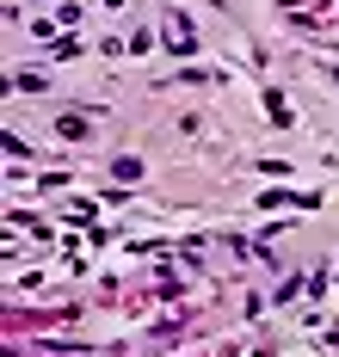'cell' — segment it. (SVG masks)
<instances>
[{
	"mask_svg": "<svg viewBox=\"0 0 339 357\" xmlns=\"http://www.w3.org/2000/svg\"><path fill=\"white\" fill-rule=\"evenodd\" d=\"M56 136H62V142H86L93 130H86V117H80V111H68V117H56Z\"/></svg>",
	"mask_w": 339,
	"mask_h": 357,
	"instance_id": "1",
	"label": "cell"
},
{
	"mask_svg": "<svg viewBox=\"0 0 339 357\" xmlns=\"http://www.w3.org/2000/svg\"><path fill=\"white\" fill-rule=\"evenodd\" d=\"M13 86H19V93H43V86H50V80H43L38 68H19V74H13Z\"/></svg>",
	"mask_w": 339,
	"mask_h": 357,
	"instance_id": "2",
	"label": "cell"
},
{
	"mask_svg": "<svg viewBox=\"0 0 339 357\" xmlns=\"http://www.w3.org/2000/svg\"><path fill=\"white\" fill-rule=\"evenodd\" d=\"M112 173H117V178H142V160H130V154H117V160H112Z\"/></svg>",
	"mask_w": 339,
	"mask_h": 357,
	"instance_id": "3",
	"label": "cell"
},
{
	"mask_svg": "<svg viewBox=\"0 0 339 357\" xmlns=\"http://www.w3.org/2000/svg\"><path fill=\"white\" fill-rule=\"evenodd\" d=\"M265 111H271V117H278V123H284V130H290V105H284V99H278V93H265Z\"/></svg>",
	"mask_w": 339,
	"mask_h": 357,
	"instance_id": "4",
	"label": "cell"
},
{
	"mask_svg": "<svg viewBox=\"0 0 339 357\" xmlns=\"http://www.w3.org/2000/svg\"><path fill=\"white\" fill-rule=\"evenodd\" d=\"M105 6H123V0H105Z\"/></svg>",
	"mask_w": 339,
	"mask_h": 357,
	"instance_id": "5",
	"label": "cell"
}]
</instances>
